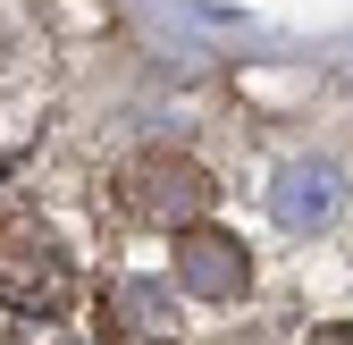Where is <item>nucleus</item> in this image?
Segmentation results:
<instances>
[{
	"label": "nucleus",
	"mask_w": 353,
	"mask_h": 345,
	"mask_svg": "<svg viewBox=\"0 0 353 345\" xmlns=\"http://www.w3.org/2000/svg\"><path fill=\"white\" fill-rule=\"evenodd\" d=\"M252 286V253L228 236V228H176V295H194V304H236Z\"/></svg>",
	"instance_id": "1"
},
{
	"label": "nucleus",
	"mask_w": 353,
	"mask_h": 345,
	"mask_svg": "<svg viewBox=\"0 0 353 345\" xmlns=\"http://www.w3.org/2000/svg\"><path fill=\"white\" fill-rule=\"evenodd\" d=\"M270 210H278L286 236L336 228V210H345V168H336V160H286L278 186H270Z\"/></svg>",
	"instance_id": "2"
},
{
	"label": "nucleus",
	"mask_w": 353,
	"mask_h": 345,
	"mask_svg": "<svg viewBox=\"0 0 353 345\" xmlns=\"http://www.w3.org/2000/svg\"><path fill=\"white\" fill-rule=\"evenodd\" d=\"M135 210H143V219L194 228L202 210H210V177H202L194 160H143V168H135Z\"/></svg>",
	"instance_id": "3"
},
{
	"label": "nucleus",
	"mask_w": 353,
	"mask_h": 345,
	"mask_svg": "<svg viewBox=\"0 0 353 345\" xmlns=\"http://www.w3.org/2000/svg\"><path fill=\"white\" fill-rule=\"evenodd\" d=\"M110 312L135 328V337H168L176 328V286H160V278H118L110 286Z\"/></svg>",
	"instance_id": "4"
},
{
	"label": "nucleus",
	"mask_w": 353,
	"mask_h": 345,
	"mask_svg": "<svg viewBox=\"0 0 353 345\" xmlns=\"http://www.w3.org/2000/svg\"><path fill=\"white\" fill-rule=\"evenodd\" d=\"M312 345H353V320H328V328H312Z\"/></svg>",
	"instance_id": "5"
}]
</instances>
